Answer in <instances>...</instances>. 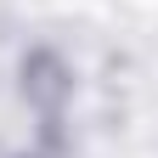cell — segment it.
I'll return each instance as SVG.
<instances>
[{
	"label": "cell",
	"instance_id": "cell-1",
	"mask_svg": "<svg viewBox=\"0 0 158 158\" xmlns=\"http://www.w3.org/2000/svg\"><path fill=\"white\" fill-rule=\"evenodd\" d=\"M23 79H28L23 90L34 96L40 107H62V96H68V79H62V62H56V56H45V51H40L34 62L23 68Z\"/></svg>",
	"mask_w": 158,
	"mask_h": 158
}]
</instances>
